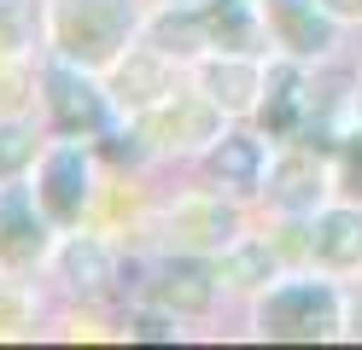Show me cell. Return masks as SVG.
<instances>
[{"label": "cell", "instance_id": "d6986e66", "mask_svg": "<svg viewBox=\"0 0 362 350\" xmlns=\"http://www.w3.org/2000/svg\"><path fill=\"white\" fill-rule=\"evenodd\" d=\"M35 163V129L18 117H0V187L24 181V170Z\"/></svg>", "mask_w": 362, "mask_h": 350}, {"label": "cell", "instance_id": "5b68a950", "mask_svg": "<svg viewBox=\"0 0 362 350\" xmlns=\"http://www.w3.org/2000/svg\"><path fill=\"white\" fill-rule=\"evenodd\" d=\"M41 100H47L53 111V129L59 134H71V140H88V134H105L111 123V93L94 88V70H82V64H53L47 76H41Z\"/></svg>", "mask_w": 362, "mask_h": 350}, {"label": "cell", "instance_id": "e0dca14e", "mask_svg": "<svg viewBox=\"0 0 362 350\" xmlns=\"http://www.w3.org/2000/svg\"><path fill=\"white\" fill-rule=\"evenodd\" d=\"M216 274L228 280L234 292H269L275 274H281V257L269 251V240H245V233H240V240L216 257Z\"/></svg>", "mask_w": 362, "mask_h": 350}, {"label": "cell", "instance_id": "3957f363", "mask_svg": "<svg viewBox=\"0 0 362 350\" xmlns=\"http://www.w3.org/2000/svg\"><path fill=\"white\" fill-rule=\"evenodd\" d=\"M35 199L41 210L53 216V228H76L100 199V181H94V158H88L82 140L64 134L53 152H41V170H35Z\"/></svg>", "mask_w": 362, "mask_h": 350}, {"label": "cell", "instance_id": "44dd1931", "mask_svg": "<svg viewBox=\"0 0 362 350\" xmlns=\"http://www.w3.org/2000/svg\"><path fill=\"white\" fill-rule=\"evenodd\" d=\"M129 339H152V344H170V339H175V315L152 303V310H141V315L129 321Z\"/></svg>", "mask_w": 362, "mask_h": 350}, {"label": "cell", "instance_id": "603a6c76", "mask_svg": "<svg viewBox=\"0 0 362 350\" xmlns=\"http://www.w3.org/2000/svg\"><path fill=\"white\" fill-rule=\"evenodd\" d=\"M18 327H30V298L18 286H0V333H18Z\"/></svg>", "mask_w": 362, "mask_h": 350}, {"label": "cell", "instance_id": "ac0fdd59", "mask_svg": "<svg viewBox=\"0 0 362 350\" xmlns=\"http://www.w3.org/2000/svg\"><path fill=\"white\" fill-rule=\"evenodd\" d=\"M111 274V251L100 233H71V240L59 245V280L71 292H100Z\"/></svg>", "mask_w": 362, "mask_h": 350}, {"label": "cell", "instance_id": "30bf717a", "mask_svg": "<svg viewBox=\"0 0 362 350\" xmlns=\"http://www.w3.org/2000/svg\"><path fill=\"white\" fill-rule=\"evenodd\" d=\"M170 93H175V70H170V59L158 53V47H129V53L111 64V105L129 111V117L152 111L158 100H170Z\"/></svg>", "mask_w": 362, "mask_h": 350}, {"label": "cell", "instance_id": "ffe728a7", "mask_svg": "<svg viewBox=\"0 0 362 350\" xmlns=\"http://www.w3.org/2000/svg\"><path fill=\"white\" fill-rule=\"evenodd\" d=\"M35 100V76H30V64L24 59H12V53H0V117H18Z\"/></svg>", "mask_w": 362, "mask_h": 350}, {"label": "cell", "instance_id": "7c38bea8", "mask_svg": "<svg viewBox=\"0 0 362 350\" xmlns=\"http://www.w3.org/2000/svg\"><path fill=\"white\" fill-rule=\"evenodd\" d=\"M263 76L269 70L252 53H211L199 64V93H211L228 117H245V111L263 105Z\"/></svg>", "mask_w": 362, "mask_h": 350}, {"label": "cell", "instance_id": "ba28073f", "mask_svg": "<svg viewBox=\"0 0 362 350\" xmlns=\"http://www.w3.org/2000/svg\"><path fill=\"white\" fill-rule=\"evenodd\" d=\"M47 233H53V216L41 210L35 187H18V181L0 187V263H6V269L41 263L47 245H53Z\"/></svg>", "mask_w": 362, "mask_h": 350}, {"label": "cell", "instance_id": "9a60e30c", "mask_svg": "<svg viewBox=\"0 0 362 350\" xmlns=\"http://www.w3.org/2000/svg\"><path fill=\"white\" fill-rule=\"evenodd\" d=\"M310 263L327 274L362 269V210L356 204H333L310 216Z\"/></svg>", "mask_w": 362, "mask_h": 350}, {"label": "cell", "instance_id": "6da1fadb", "mask_svg": "<svg viewBox=\"0 0 362 350\" xmlns=\"http://www.w3.org/2000/svg\"><path fill=\"white\" fill-rule=\"evenodd\" d=\"M41 30L64 64H82L100 76L129 53V41L141 35V18L129 0H47Z\"/></svg>", "mask_w": 362, "mask_h": 350}, {"label": "cell", "instance_id": "5bb4252c", "mask_svg": "<svg viewBox=\"0 0 362 350\" xmlns=\"http://www.w3.org/2000/svg\"><path fill=\"white\" fill-rule=\"evenodd\" d=\"M216 286H222V274L181 251L175 263L158 269V280L146 286V303H158V310H170V315H205L216 303Z\"/></svg>", "mask_w": 362, "mask_h": 350}, {"label": "cell", "instance_id": "9c48e42d", "mask_svg": "<svg viewBox=\"0 0 362 350\" xmlns=\"http://www.w3.org/2000/svg\"><path fill=\"white\" fill-rule=\"evenodd\" d=\"M263 193L281 216H315V204L327 199V163L315 158V146H286L263 170Z\"/></svg>", "mask_w": 362, "mask_h": 350}, {"label": "cell", "instance_id": "8fae6325", "mask_svg": "<svg viewBox=\"0 0 362 350\" xmlns=\"http://www.w3.org/2000/svg\"><path fill=\"white\" fill-rule=\"evenodd\" d=\"M141 41L158 47L164 59H199V53H216L211 41V12L205 0H170L158 18L141 23Z\"/></svg>", "mask_w": 362, "mask_h": 350}, {"label": "cell", "instance_id": "7a4b0ae2", "mask_svg": "<svg viewBox=\"0 0 362 350\" xmlns=\"http://www.w3.org/2000/svg\"><path fill=\"white\" fill-rule=\"evenodd\" d=\"M345 333V303L327 280H281L257 303V339L275 344H315Z\"/></svg>", "mask_w": 362, "mask_h": 350}, {"label": "cell", "instance_id": "d4e9b609", "mask_svg": "<svg viewBox=\"0 0 362 350\" xmlns=\"http://www.w3.org/2000/svg\"><path fill=\"white\" fill-rule=\"evenodd\" d=\"M345 333H351V339H362V298H356V303H345Z\"/></svg>", "mask_w": 362, "mask_h": 350}, {"label": "cell", "instance_id": "4fadbf2b", "mask_svg": "<svg viewBox=\"0 0 362 350\" xmlns=\"http://www.w3.org/2000/svg\"><path fill=\"white\" fill-rule=\"evenodd\" d=\"M263 129L275 140H292L298 129H310V76H304V59H281L269 64L263 76Z\"/></svg>", "mask_w": 362, "mask_h": 350}, {"label": "cell", "instance_id": "8992f818", "mask_svg": "<svg viewBox=\"0 0 362 350\" xmlns=\"http://www.w3.org/2000/svg\"><path fill=\"white\" fill-rule=\"evenodd\" d=\"M164 240L187 257H222L234 240H240V216L234 204H222V193H187L164 210Z\"/></svg>", "mask_w": 362, "mask_h": 350}, {"label": "cell", "instance_id": "52a82bcc", "mask_svg": "<svg viewBox=\"0 0 362 350\" xmlns=\"http://www.w3.org/2000/svg\"><path fill=\"white\" fill-rule=\"evenodd\" d=\"M263 12V30L269 41L281 47L286 59H327L333 53V35H339V18L322 6V0H257Z\"/></svg>", "mask_w": 362, "mask_h": 350}, {"label": "cell", "instance_id": "2e32d148", "mask_svg": "<svg viewBox=\"0 0 362 350\" xmlns=\"http://www.w3.org/2000/svg\"><path fill=\"white\" fill-rule=\"evenodd\" d=\"M263 170H269V152H263V140L257 134H216L211 140V175L222 187H234V193H252V187H263Z\"/></svg>", "mask_w": 362, "mask_h": 350}, {"label": "cell", "instance_id": "277c9868", "mask_svg": "<svg viewBox=\"0 0 362 350\" xmlns=\"http://www.w3.org/2000/svg\"><path fill=\"white\" fill-rule=\"evenodd\" d=\"M222 111L211 93H170V100H158L152 111L134 117V129H141V140L152 152H193V146H211V140L222 134Z\"/></svg>", "mask_w": 362, "mask_h": 350}, {"label": "cell", "instance_id": "7402d4cb", "mask_svg": "<svg viewBox=\"0 0 362 350\" xmlns=\"http://www.w3.org/2000/svg\"><path fill=\"white\" fill-rule=\"evenodd\" d=\"M339 187L351 199H362V129L345 134V152H339Z\"/></svg>", "mask_w": 362, "mask_h": 350}, {"label": "cell", "instance_id": "cb8c5ba5", "mask_svg": "<svg viewBox=\"0 0 362 350\" xmlns=\"http://www.w3.org/2000/svg\"><path fill=\"white\" fill-rule=\"evenodd\" d=\"M322 6H327V12L339 18V23H351V18L362 23V0H322Z\"/></svg>", "mask_w": 362, "mask_h": 350}]
</instances>
